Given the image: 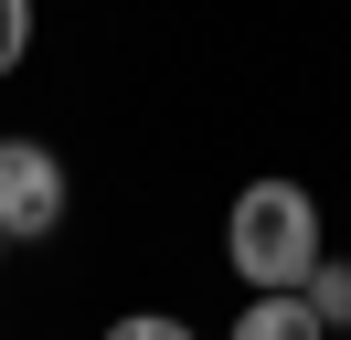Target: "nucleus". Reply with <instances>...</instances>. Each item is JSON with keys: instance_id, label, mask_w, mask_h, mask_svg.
I'll list each match as a JSON object with an SVG mask.
<instances>
[{"instance_id": "obj_1", "label": "nucleus", "mask_w": 351, "mask_h": 340, "mask_svg": "<svg viewBox=\"0 0 351 340\" xmlns=\"http://www.w3.org/2000/svg\"><path fill=\"white\" fill-rule=\"evenodd\" d=\"M223 255L256 298H308V276L330 266L319 255V202L298 181H245L234 212H223Z\"/></svg>"}, {"instance_id": "obj_2", "label": "nucleus", "mask_w": 351, "mask_h": 340, "mask_svg": "<svg viewBox=\"0 0 351 340\" xmlns=\"http://www.w3.org/2000/svg\"><path fill=\"white\" fill-rule=\"evenodd\" d=\"M64 223V160L43 138H0V234L32 245V234Z\"/></svg>"}, {"instance_id": "obj_3", "label": "nucleus", "mask_w": 351, "mask_h": 340, "mask_svg": "<svg viewBox=\"0 0 351 340\" xmlns=\"http://www.w3.org/2000/svg\"><path fill=\"white\" fill-rule=\"evenodd\" d=\"M223 340H330V330H319L308 298H245V319H234Z\"/></svg>"}, {"instance_id": "obj_4", "label": "nucleus", "mask_w": 351, "mask_h": 340, "mask_svg": "<svg viewBox=\"0 0 351 340\" xmlns=\"http://www.w3.org/2000/svg\"><path fill=\"white\" fill-rule=\"evenodd\" d=\"M308 308H319V330H351V266H341V255L308 276Z\"/></svg>"}, {"instance_id": "obj_5", "label": "nucleus", "mask_w": 351, "mask_h": 340, "mask_svg": "<svg viewBox=\"0 0 351 340\" xmlns=\"http://www.w3.org/2000/svg\"><path fill=\"white\" fill-rule=\"evenodd\" d=\"M107 340H192V319H171V308H128V319H107Z\"/></svg>"}, {"instance_id": "obj_6", "label": "nucleus", "mask_w": 351, "mask_h": 340, "mask_svg": "<svg viewBox=\"0 0 351 340\" xmlns=\"http://www.w3.org/2000/svg\"><path fill=\"white\" fill-rule=\"evenodd\" d=\"M32 53V0H0V75Z\"/></svg>"}, {"instance_id": "obj_7", "label": "nucleus", "mask_w": 351, "mask_h": 340, "mask_svg": "<svg viewBox=\"0 0 351 340\" xmlns=\"http://www.w3.org/2000/svg\"><path fill=\"white\" fill-rule=\"evenodd\" d=\"M0 266H11V234H0Z\"/></svg>"}]
</instances>
